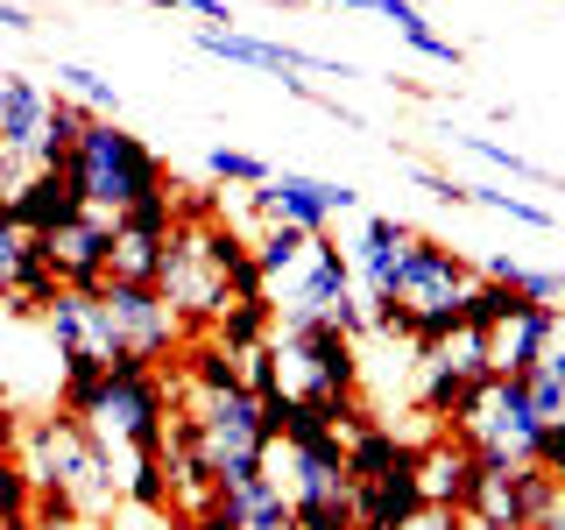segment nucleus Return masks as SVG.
<instances>
[{"mask_svg": "<svg viewBox=\"0 0 565 530\" xmlns=\"http://www.w3.org/2000/svg\"><path fill=\"white\" fill-rule=\"evenodd\" d=\"M85 212V199H78V184H71L64 170H29L22 177V191L8 199V220L22 226L29 241H50V234H64L71 220Z\"/></svg>", "mask_w": 565, "mask_h": 530, "instance_id": "aec40b11", "label": "nucleus"}, {"mask_svg": "<svg viewBox=\"0 0 565 530\" xmlns=\"http://www.w3.org/2000/svg\"><path fill=\"white\" fill-rule=\"evenodd\" d=\"M50 106H57V93H50L43 78H29V71H0V149L22 156L29 170H35V149H43Z\"/></svg>", "mask_w": 565, "mask_h": 530, "instance_id": "6ab92c4d", "label": "nucleus"}, {"mask_svg": "<svg viewBox=\"0 0 565 530\" xmlns=\"http://www.w3.org/2000/svg\"><path fill=\"white\" fill-rule=\"evenodd\" d=\"M14 459L29 467L35 502H50V509H78V517L114 523V509L128 502V495H120L114 453H106L99 438L85 432V417H71V411L29 417L22 438H14Z\"/></svg>", "mask_w": 565, "mask_h": 530, "instance_id": "f257e3e1", "label": "nucleus"}, {"mask_svg": "<svg viewBox=\"0 0 565 530\" xmlns=\"http://www.w3.org/2000/svg\"><path fill=\"white\" fill-rule=\"evenodd\" d=\"M347 297H353V262H347V247L332 241V234H311L305 262H297V269L269 290V311H276V326H332Z\"/></svg>", "mask_w": 565, "mask_h": 530, "instance_id": "9d476101", "label": "nucleus"}, {"mask_svg": "<svg viewBox=\"0 0 565 530\" xmlns=\"http://www.w3.org/2000/svg\"><path fill=\"white\" fill-rule=\"evenodd\" d=\"M29 262H35V241H29L22 226L8 220V212H0V305H8V297H14V283L29 276Z\"/></svg>", "mask_w": 565, "mask_h": 530, "instance_id": "f704fd0d", "label": "nucleus"}, {"mask_svg": "<svg viewBox=\"0 0 565 530\" xmlns=\"http://www.w3.org/2000/svg\"><path fill=\"white\" fill-rule=\"evenodd\" d=\"M361 530H382V523H361Z\"/></svg>", "mask_w": 565, "mask_h": 530, "instance_id": "c03bdc74", "label": "nucleus"}, {"mask_svg": "<svg viewBox=\"0 0 565 530\" xmlns=\"http://www.w3.org/2000/svg\"><path fill=\"white\" fill-rule=\"evenodd\" d=\"M85 432L99 438L106 453H128V459H149L170 446V417H177V382L170 368H149V361H106L99 389L85 396Z\"/></svg>", "mask_w": 565, "mask_h": 530, "instance_id": "f03ea898", "label": "nucleus"}, {"mask_svg": "<svg viewBox=\"0 0 565 530\" xmlns=\"http://www.w3.org/2000/svg\"><path fill=\"white\" fill-rule=\"evenodd\" d=\"M326 8H347V14H375V0H326Z\"/></svg>", "mask_w": 565, "mask_h": 530, "instance_id": "37998d69", "label": "nucleus"}, {"mask_svg": "<svg viewBox=\"0 0 565 530\" xmlns=\"http://www.w3.org/2000/svg\"><path fill=\"white\" fill-rule=\"evenodd\" d=\"M488 375H494V368H488V332H467V326H459L446 347L417 353V411L431 417V424H446Z\"/></svg>", "mask_w": 565, "mask_h": 530, "instance_id": "ddd939ff", "label": "nucleus"}, {"mask_svg": "<svg viewBox=\"0 0 565 530\" xmlns=\"http://www.w3.org/2000/svg\"><path fill=\"white\" fill-rule=\"evenodd\" d=\"M0 530H8V523H0Z\"/></svg>", "mask_w": 565, "mask_h": 530, "instance_id": "a18cd8bd", "label": "nucleus"}, {"mask_svg": "<svg viewBox=\"0 0 565 530\" xmlns=\"http://www.w3.org/2000/svg\"><path fill=\"white\" fill-rule=\"evenodd\" d=\"M305 247H311V234H297V226H262V234H255V269H262V283L276 290V283L305 262Z\"/></svg>", "mask_w": 565, "mask_h": 530, "instance_id": "c756f323", "label": "nucleus"}, {"mask_svg": "<svg viewBox=\"0 0 565 530\" xmlns=\"http://www.w3.org/2000/svg\"><path fill=\"white\" fill-rule=\"evenodd\" d=\"M149 8H163V14H199L205 29H234V8H226V0H149Z\"/></svg>", "mask_w": 565, "mask_h": 530, "instance_id": "e433bc0d", "label": "nucleus"}, {"mask_svg": "<svg viewBox=\"0 0 565 530\" xmlns=\"http://www.w3.org/2000/svg\"><path fill=\"white\" fill-rule=\"evenodd\" d=\"M177 530H234V517L212 502V509H199V517H177Z\"/></svg>", "mask_w": 565, "mask_h": 530, "instance_id": "ea45409f", "label": "nucleus"}, {"mask_svg": "<svg viewBox=\"0 0 565 530\" xmlns=\"http://www.w3.org/2000/svg\"><path fill=\"white\" fill-rule=\"evenodd\" d=\"M403 467H417V438H403L396 424L367 417L361 432H347V474H353V488L388 481V474H403Z\"/></svg>", "mask_w": 565, "mask_h": 530, "instance_id": "4be33fe9", "label": "nucleus"}, {"mask_svg": "<svg viewBox=\"0 0 565 530\" xmlns=\"http://www.w3.org/2000/svg\"><path fill=\"white\" fill-rule=\"evenodd\" d=\"M467 205H488V212H502V220H516V226H537V234H552V205L523 199V191H502V184H467Z\"/></svg>", "mask_w": 565, "mask_h": 530, "instance_id": "7c9ffc66", "label": "nucleus"}, {"mask_svg": "<svg viewBox=\"0 0 565 530\" xmlns=\"http://www.w3.org/2000/svg\"><path fill=\"white\" fill-rule=\"evenodd\" d=\"M269 361L290 403H361V340L340 326H276Z\"/></svg>", "mask_w": 565, "mask_h": 530, "instance_id": "0eeeda50", "label": "nucleus"}, {"mask_svg": "<svg viewBox=\"0 0 565 530\" xmlns=\"http://www.w3.org/2000/svg\"><path fill=\"white\" fill-rule=\"evenodd\" d=\"M516 311H523V297L509 290V283H494V276H473L467 297H459V318H467V332H494L502 318H516Z\"/></svg>", "mask_w": 565, "mask_h": 530, "instance_id": "cd10ccee", "label": "nucleus"}, {"mask_svg": "<svg viewBox=\"0 0 565 530\" xmlns=\"http://www.w3.org/2000/svg\"><path fill=\"white\" fill-rule=\"evenodd\" d=\"M212 340H220V347H234V353H255V347H269V340H276V311H269V297H247V305H226L220 318H212Z\"/></svg>", "mask_w": 565, "mask_h": 530, "instance_id": "a878e982", "label": "nucleus"}, {"mask_svg": "<svg viewBox=\"0 0 565 530\" xmlns=\"http://www.w3.org/2000/svg\"><path fill=\"white\" fill-rule=\"evenodd\" d=\"M459 149H473L481 163L509 170V177H523V184H552V170H544V163H530V156H516L509 141H494V135H459Z\"/></svg>", "mask_w": 565, "mask_h": 530, "instance_id": "72a5a7b5", "label": "nucleus"}, {"mask_svg": "<svg viewBox=\"0 0 565 530\" xmlns=\"http://www.w3.org/2000/svg\"><path fill=\"white\" fill-rule=\"evenodd\" d=\"M544 340H552V305H523L516 318H502V326L488 332V368L509 382H523L530 368L544 361Z\"/></svg>", "mask_w": 565, "mask_h": 530, "instance_id": "412c9836", "label": "nucleus"}, {"mask_svg": "<svg viewBox=\"0 0 565 530\" xmlns=\"http://www.w3.org/2000/svg\"><path fill=\"white\" fill-rule=\"evenodd\" d=\"M57 93H64V99H78L93 120H120V93H114V78H99L93 64L57 57Z\"/></svg>", "mask_w": 565, "mask_h": 530, "instance_id": "bb28decb", "label": "nucleus"}, {"mask_svg": "<svg viewBox=\"0 0 565 530\" xmlns=\"http://www.w3.org/2000/svg\"><path fill=\"white\" fill-rule=\"evenodd\" d=\"M0 29L22 35V29H35V14H29V8H14V0H0Z\"/></svg>", "mask_w": 565, "mask_h": 530, "instance_id": "79ce46f5", "label": "nucleus"}, {"mask_svg": "<svg viewBox=\"0 0 565 530\" xmlns=\"http://www.w3.org/2000/svg\"><path fill=\"white\" fill-rule=\"evenodd\" d=\"M424 509V488H417V467L388 474V481H367L361 488V523H382V530H403Z\"/></svg>", "mask_w": 565, "mask_h": 530, "instance_id": "b1692460", "label": "nucleus"}, {"mask_svg": "<svg viewBox=\"0 0 565 530\" xmlns=\"http://www.w3.org/2000/svg\"><path fill=\"white\" fill-rule=\"evenodd\" d=\"M446 432L459 438V446H473L481 459H509V467H523V459H537L544 424H537V411H530L523 382L488 375V382H481V389H473V396L446 417Z\"/></svg>", "mask_w": 565, "mask_h": 530, "instance_id": "1a4fd4ad", "label": "nucleus"}, {"mask_svg": "<svg viewBox=\"0 0 565 530\" xmlns=\"http://www.w3.org/2000/svg\"><path fill=\"white\" fill-rule=\"evenodd\" d=\"M205 177L212 184H241V191H255V184H269V163L262 156H247V149H205Z\"/></svg>", "mask_w": 565, "mask_h": 530, "instance_id": "473e14b6", "label": "nucleus"}, {"mask_svg": "<svg viewBox=\"0 0 565 530\" xmlns=\"http://www.w3.org/2000/svg\"><path fill=\"white\" fill-rule=\"evenodd\" d=\"M199 50H205V57L241 64V71H276V78H290V71H318V78H361V71L340 64V57H318V50H297V43H269V35H247V29H199Z\"/></svg>", "mask_w": 565, "mask_h": 530, "instance_id": "2eb2a0df", "label": "nucleus"}, {"mask_svg": "<svg viewBox=\"0 0 565 530\" xmlns=\"http://www.w3.org/2000/svg\"><path fill=\"white\" fill-rule=\"evenodd\" d=\"M481 276L459 247H446V241H431V234H417V247L403 255V269H396V305L411 311V326L417 318H431V311H459V297H467V283Z\"/></svg>", "mask_w": 565, "mask_h": 530, "instance_id": "4468645a", "label": "nucleus"}, {"mask_svg": "<svg viewBox=\"0 0 565 530\" xmlns=\"http://www.w3.org/2000/svg\"><path fill=\"white\" fill-rule=\"evenodd\" d=\"M552 509V474L544 467H509V459H481V488H473L467 517L473 530H537Z\"/></svg>", "mask_w": 565, "mask_h": 530, "instance_id": "f8f14e48", "label": "nucleus"}, {"mask_svg": "<svg viewBox=\"0 0 565 530\" xmlns=\"http://www.w3.org/2000/svg\"><path fill=\"white\" fill-rule=\"evenodd\" d=\"M43 255H50V269H57L64 290H99V283L114 276V220H106V212H78L64 234L43 241Z\"/></svg>", "mask_w": 565, "mask_h": 530, "instance_id": "dca6fc26", "label": "nucleus"}, {"mask_svg": "<svg viewBox=\"0 0 565 530\" xmlns=\"http://www.w3.org/2000/svg\"><path fill=\"white\" fill-rule=\"evenodd\" d=\"M35 517V481H29V467L22 459H0V523H29Z\"/></svg>", "mask_w": 565, "mask_h": 530, "instance_id": "c9c22d12", "label": "nucleus"}, {"mask_svg": "<svg viewBox=\"0 0 565 530\" xmlns=\"http://www.w3.org/2000/svg\"><path fill=\"white\" fill-rule=\"evenodd\" d=\"M523 396L537 411V424H565V361H537L523 375Z\"/></svg>", "mask_w": 565, "mask_h": 530, "instance_id": "2f4dec72", "label": "nucleus"}, {"mask_svg": "<svg viewBox=\"0 0 565 530\" xmlns=\"http://www.w3.org/2000/svg\"><path fill=\"white\" fill-rule=\"evenodd\" d=\"M64 177L78 184L85 212H106V220H120L128 205L163 199V191H170V163L141 135L120 128V120H93V128L78 135V149H71Z\"/></svg>", "mask_w": 565, "mask_h": 530, "instance_id": "20e7f679", "label": "nucleus"}, {"mask_svg": "<svg viewBox=\"0 0 565 530\" xmlns=\"http://www.w3.org/2000/svg\"><path fill=\"white\" fill-rule=\"evenodd\" d=\"M170 438L184 446L199 467L212 474V488H234L247 474L269 467V417H262V403L247 396V389H226V396H184L170 417Z\"/></svg>", "mask_w": 565, "mask_h": 530, "instance_id": "7ed1b4c3", "label": "nucleus"}, {"mask_svg": "<svg viewBox=\"0 0 565 530\" xmlns=\"http://www.w3.org/2000/svg\"><path fill=\"white\" fill-rule=\"evenodd\" d=\"M156 290L170 297V311L184 318V332H212V318L226 311V262H220V212L205 220H177L170 255L156 269Z\"/></svg>", "mask_w": 565, "mask_h": 530, "instance_id": "6e6552de", "label": "nucleus"}, {"mask_svg": "<svg viewBox=\"0 0 565 530\" xmlns=\"http://www.w3.org/2000/svg\"><path fill=\"white\" fill-rule=\"evenodd\" d=\"M481 276L509 283L523 305H558V297H565V276H558V269H530V262H509V255H488V262H481Z\"/></svg>", "mask_w": 565, "mask_h": 530, "instance_id": "c85d7f7f", "label": "nucleus"}, {"mask_svg": "<svg viewBox=\"0 0 565 530\" xmlns=\"http://www.w3.org/2000/svg\"><path fill=\"white\" fill-rule=\"evenodd\" d=\"M537 530H565V474L552 481V509H544V523Z\"/></svg>", "mask_w": 565, "mask_h": 530, "instance_id": "a19ab883", "label": "nucleus"}, {"mask_svg": "<svg viewBox=\"0 0 565 530\" xmlns=\"http://www.w3.org/2000/svg\"><path fill=\"white\" fill-rule=\"evenodd\" d=\"M375 14H388V22H396V35L417 50V57H431V64H446V71L467 64V50H459L452 35H438L431 22H424V8H417V0H375Z\"/></svg>", "mask_w": 565, "mask_h": 530, "instance_id": "393cba45", "label": "nucleus"}, {"mask_svg": "<svg viewBox=\"0 0 565 530\" xmlns=\"http://www.w3.org/2000/svg\"><path fill=\"white\" fill-rule=\"evenodd\" d=\"M269 474L282 481L297 509V530H361V488L347 474V438H297V446H269Z\"/></svg>", "mask_w": 565, "mask_h": 530, "instance_id": "39448f33", "label": "nucleus"}, {"mask_svg": "<svg viewBox=\"0 0 565 530\" xmlns=\"http://www.w3.org/2000/svg\"><path fill=\"white\" fill-rule=\"evenodd\" d=\"M403 530H473V517H459V509H417Z\"/></svg>", "mask_w": 565, "mask_h": 530, "instance_id": "58836bf2", "label": "nucleus"}, {"mask_svg": "<svg viewBox=\"0 0 565 530\" xmlns=\"http://www.w3.org/2000/svg\"><path fill=\"white\" fill-rule=\"evenodd\" d=\"M247 212L262 226H297V234H326L332 220L361 212V191L332 184V177H305V170H269V184L247 191Z\"/></svg>", "mask_w": 565, "mask_h": 530, "instance_id": "9b49d317", "label": "nucleus"}, {"mask_svg": "<svg viewBox=\"0 0 565 530\" xmlns=\"http://www.w3.org/2000/svg\"><path fill=\"white\" fill-rule=\"evenodd\" d=\"M417 488H424V509H459L467 517L473 488H481V453L459 446L452 432H438L431 446H417Z\"/></svg>", "mask_w": 565, "mask_h": 530, "instance_id": "a211bd4d", "label": "nucleus"}, {"mask_svg": "<svg viewBox=\"0 0 565 530\" xmlns=\"http://www.w3.org/2000/svg\"><path fill=\"white\" fill-rule=\"evenodd\" d=\"M93 311H99V347L106 361H149V368H170L184 353V318L170 311V297L156 283H120L106 276L93 290Z\"/></svg>", "mask_w": 565, "mask_h": 530, "instance_id": "423d86ee", "label": "nucleus"}, {"mask_svg": "<svg viewBox=\"0 0 565 530\" xmlns=\"http://www.w3.org/2000/svg\"><path fill=\"white\" fill-rule=\"evenodd\" d=\"M220 509L234 517V530H297V509H290V495H282V481L269 467L234 481V488H220Z\"/></svg>", "mask_w": 565, "mask_h": 530, "instance_id": "5701e85b", "label": "nucleus"}, {"mask_svg": "<svg viewBox=\"0 0 565 530\" xmlns=\"http://www.w3.org/2000/svg\"><path fill=\"white\" fill-rule=\"evenodd\" d=\"M411 247H417V226L388 220V212H367L361 234L347 241L353 290H361V297H388V290H396V269H403V255H411Z\"/></svg>", "mask_w": 565, "mask_h": 530, "instance_id": "f3484780", "label": "nucleus"}, {"mask_svg": "<svg viewBox=\"0 0 565 530\" xmlns=\"http://www.w3.org/2000/svg\"><path fill=\"white\" fill-rule=\"evenodd\" d=\"M530 467H544L552 481L565 474V424H544V438H537V459H530Z\"/></svg>", "mask_w": 565, "mask_h": 530, "instance_id": "4c0bfd02", "label": "nucleus"}]
</instances>
